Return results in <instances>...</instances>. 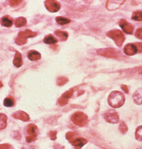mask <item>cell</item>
Masks as SVG:
<instances>
[{
  "label": "cell",
  "instance_id": "83f0119b",
  "mask_svg": "<svg viewBox=\"0 0 142 149\" xmlns=\"http://www.w3.org/2000/svg\"><path fill=\"white\" fill-rule=\"evenodd\" d=\"M76 134L74 132H67V134H66V137H67V140L71 143L73 140H75L76 138Z\"/></svg>",
  "mask_w": 142,
  "mask_h": 149
},
{
  "label": "cell",
  "instance_id": "3957f363",
  "mask_svg": "<svg viewBox=\"0 0 142 149\" xmlns=\"http://www.w3.org/2000/svg\"><path fill=\"white\" fill-rule=\"evenodd\" d=\"M107 36L110 37V38H112L115 41V43L116 44L117 46L118 47L122 46L125 40V37L124 36L123 33L118 30H110L107 33Z\"/></svg>",
  "mask_w": 142,
  "mask_h": 149
},
{
  "label": "cell",
  "instance_id": "ffe728a7",
  "mask_svg": "<svg viewBox=\"0 0 142 149\" xmlns=\"http://www.w3.org/2000/svg\"><path fill=\"white\" fill-rule=\"evenodd\" d=\"M7 120H8L7 116L5 114L0 113V130H2V129H4L6 128Z\"/></svg>",
  "mask_w": 142,
  "mask_h": 149
},
{
  "label": "cell",
  "instance_id": "44dd1931",
  "mask_svg": "<svg viewBox=\"0 0 142 149\" xmlns=\"http://www.w3.org/2000/svg\"><path fill=\"white\" fill-rule=\"evenodd\" d=\"M27 24V20L24 17H19L15 21V25L16 27H22Z\"/></svg>",
  "mask_w": 142,
  "mask_h": 149
},
{
  "label": "cell",
  "instance_id": "e575fe53",
  "mask_svg": "<svg viewBox=\"0 0 142 149\" xmlns=\"http://www.w3.org/2000/svg\"><path fill=\"white\" fill-rule=\"evenodd\" d=\"M121 89H123L124 91H125V92H126V93H128V89H127V87L126 85H122V86H121Z\"/></svg>",
  "mask_w": 142,
  "mask_h": 149
},
{
  "label": "cell",
  "instance_id": "52a82bcc",
  "mask_svg": "<svg viewBox=\"0 0 142 149\" xmlns=\"http://www.w3.org/2000/svg\"><path fill=\"white\" fill-rule=\"evenodd\" d=\"M104 118L105 119V120L107 122L110 123H117L118 122V120H119V117H118V113L113 109L107 111L104 114Z\"/></svg>",
  "mask_w": 142,
  "mask_h": 149
},
{
  "label": "cell",
  "instance_id": "484cf974",
  "mask_svg": "<svg viewBox=\"0 0 142 149\" xmlns=\"http://www.w3.org/2000/svg\"><path fill=\"white\" fill-rule=\"evenodd\" d=\"M136 138L139 141H142V125L139 126L136 129Z\"/></svg>",
  "mask_w": 142,
  "mask_h": 149
},
{
  "label": "cell",
  "instance_id": "f1b7e54d",
  "mask_svg": "<svg viewBox=\"0 0 142 149\" xmlns=\"http://www.w3.org/2000/svg\"><path fill=\"white\" fill-rule=\"evenodd\" d=\"M119 130L121 131V132L122 134H125L127 132V127L126 124L124 122H121V123H120Z\"/></svg>",
  "mask_w": 142,
  "mask_h": 149
},
{
  "label": "cell",
  "instance_id": "7a4b0ae2",
  "mask_svg": "<svg viewBox=\"0 0 142 149\" xmlns=\"http://www.w3.org/2000/svg\"><path fill=\"white\" fill-rule=\"evenodd\" d=\"M36 35V33L31 31L30 30H25L24 31H21L18 34L17 38H16V43L18 45H23L27 43V41L29 38H33Z\"/></svg>",
  "mask_w": 142,
  "mask_h": 149
},
{
  "label": "cell",
  "instance_id": "277c9868",
  "mask_svg": "<svg viewBox=\"0 0 142 149\" xmlns=\"http://www.w3.org/2000/svg\"><path fill=\"white\" fill-rule=\"evenodd\" d=\"M71 120L76 125L83 127L87 123L88 118L87 116L85 113L82 112V111H77L72 115Z\"/></svg>",
  "mask_w": 142,
  "mask_h": 149
},
{
  "label": "cell",
  "instance_id": "603a6c76",
  "mask_svg": "<svg viewBox=\"0 0 142 149\" xmlns=\"http://www.w3.org/2000/svg\"><path fill=\"white\" fill-rule=\"evenodd\" d=\"M56 22H57L59 24H61V25L67 24L71 22V20H70V19L62 17V16H58V17L56 18Z\"/></svg>",
  "mask_w": 142,
  "mask_h": 149
},
{
  "label": "cell",
  "instance_id": "d4e9b609",
  "mask_svg": "<svg viewBox=\"0 0 142 149\" xmlns=\"http://www.w3.org/2000/svg\"><path fill=\"white\" fill-rule=\"evenodd\" d=\"M14 105V100L11 97H7L4 100V106L6 107H11Z\"/></svg>",
  "mask_w": 142,
  "mask_h": 149
},
{
  "label": "cell",
  "instance_id": "ba28073f",
  "mask_svg": "<svg viewBox=\"0 0 142 149\" xmlns=\"http://www.w3.org/2000/svg\"><path fill=\"white\" fill-rule=\"evenodd\" d=\"M45 4L47 9H48L50 12H51V13L57 12L58 10H59V9H60L61 8L60 3L58 2L57 1L48 0V1H45Z\"/></svg>",
  "mask_w": 142,
  "mask_h": 149
},
{
  "label": "cell",
  "instance_id": "7402d4cb",
  "mask_svg": "<svg viewBox=\"0 0 142 149\" xmlns=\"http://www.w3.org/2000/svg\"><path fill=\"white\" fill-rule=\"evenodd\" d=\"M118 1H116V2H112V1H108V2H107V8L108 10H115L117 9V8H118L120 7V5H119L118 4Z\"/></svg>",
  "mask_w": 142,
  "mask_h": 149
},
{
  "label": "cell",
  "instance_id": "d6986e66",
  "mask_svg": "<svg viewBox=\"0 0 142 149\" xmlns=\"http://www.w3.org/2000/svg\"><path fill=\"white\" fill-rule=\"evenodd\" d=\"M55 35L59 37L61 41H66L68 38V33L67 32L62 31V30H56L55 32Z\"/></svg>",
  "mask_w": 142,
  "mask_h": 149
},
{
  "label": "cell",
  "instance_id": "d6a6232c",
  "mask_svg": "<svg viewBox=\"0 0 142 149\" xmlns=\"http://www.w3.org/2000/svg\"><path fill=\"white\" fill-rule=\"evenodd\" d=\"M50 136L52 140H55L56 139V132H50Z\"/></svg>",
  "mask_w": 142,
  "mask_h": 149
},
{
  "label": "cell",
  "instance_id": "cb8c5ba5",
  "mask_svg": "<svg viewBox=\"0 0 142 149\" xmlns=\"http://www.w3.org/2000/svg\"><path fill=\"white\" fill-rule=\"evenodd\" d=\"M132 19L135 21H139L141 22L142 21V11L141 10H138L133 13V16H132Z\"/></svg>",
  "mask_w": 142,
  "mask_h": 149
},
{
  "label": "cell",
  "instance_id": "e0dca14e",
  "mask_svg": "<svg viewBox=\"0 0 142 149\" xmlns=\"http://www.w3.org/2000/svg\"><path fill=\"white\" fill-rule=\"evenodd\" d=\"M44 42L48 45H54V44L57 43L58 39L55 38L53 35L50 34V35L46 36L44 38Z\"/></svg>",
  "mask_w": 142,
  "mask_h": 149
},
{
  "label": "cell",
  "instance_id": "4dcf8cb0",
  "mask_svg": "<svg viewBox=\"0 0 142 149\" xmlns=\"http://www.w3.org/2000/svg\"><path fill=\"white\" fill-rule=\"evenodd\" d=\"M136 36L140 39H142V28H139L136 30Z\"/></svg>",
  "mask_w": 142,
  "mask_h": 149
},
{
  "label": "cell",
  "instance_id": "5b68a950",
  "mask_svg": "<svg viewBox=\"0 0 142 149\" xmlns=\"http://www.w3.org/2000/svg\"><path fill=\"white\" fill-rule=\"evenodd\" d=\"M97 53L100 56L108 58H118L120 55L119 52L113 48H105V49H98Z\"/></svg>",
  "mask_w": 142,
  "mask_h": 149
},
{
  "label": "cell",
  "instance_id": "5bb4252c",
  "mask_svg": "<svg viewBox=\"0 0 142 149\" xmlns=\"http://www.w3.org/2000/svg\"><path fill=\"white\" fill-rule=\"evenodd\" d=\"M133 98L136 104H142V87L138 89L134 92V94L133 95Z\"/></svg>",
  "mask_w": 142,
  "mask_h": 149
},
{
  "label": "cell",
  "instance_id": "4fadbf2b",
  "mask_svg": "<svg viewBox=\"0 0 142 149\" xmlns=\"http://www.w3.org/2000/svg\"><path fill=\"white\" fill-rule=\"evenodd\" d=\"M87 143V140L85 138H76L75 140L71 142V144L74 146L76 149H81V148L83 147L86 143Z\"/></svg>",
  "mask_w": 142,
  "mask_h": 149
},
{
  "label": "cell",
  "instance_id": "9c48e42d",
  "mask_svg": "<svg viewBox=\"0 0 142 149\" xmlns=\"http://www.w3.org/2000/svg\"><path fill=\"white\" fill-rule=\"evenodd\" d=\"M73 89H71L70 90L67 91L66 92H64L62 96H61L60 98L59 99V104L61 106H64L67 103L69 99L71 97V96L73 95Z\"/></svg>",
  "mask_w": 142,
  "mask_h": 149
},
{
  "label": "cell",
  "instance_id": "8992f818",
  "mask_svg": "<svg viewBox=\"0 0 142 149\" xmlns=\"http://www.w3.org/2000/svg\"><path fill=\"white\" fill-rule=\"evenodd\" d=\"M27 134L28 136L26 137V141L27 143H30L31 142H34L36 139L37 134H38V129L34 124H30L27 128Z\"/></svg>",
  "mask_w": 142,
  "mask_h": 149
},
{
  "label": "cell",
  "instance_id": "7c38bea8",
  "mask_svg": "<svg viewBox=\"0 0 142 149\" xmlns=\"http://www.w3.org/2000/svg\"><path fill=\"white\" fill-rule=\"evenodd\" d=\"M13 117L16 119L21 120L22 121H28L30 120V117L26 112L23 111H16L13 114Z\"/></svg>",
  "mask_w": 142,
  "mask_h": 149
},
{
  "label": "cell",
  "instance_id": "6da1fadb",
  "mask_svg": "<svg viewBox=\"0 0 142 149\" xmlns=\"http://www.w3.org/2000/svg\"><path fill=\"white\" fill-rule=\"evenodd\" d=\"M125 97L123 93L118 91H114L110 94L108 97V103L113 108H118L124 105Z\"/></svg>",
  "mask_w": 142,
  "mask_h": 149
},
{
  "label": "cell",
  "instance_id": "9a60e30c",
  "mask_svg": "<svg viewBox=\"0 0 142 149\" xmlns=\"http://www.w3.org/2000/svg\"><path fill=\"white\" fill-rule=\"evenodd\" d=\"M22 57L21 53L18 51L16 52V54H15L14 59H13V64H14L15 67H20L22 66Z\"/></svg>",
  "mask_w": 142,
  "mask_h": 149
},
{
  "label": "cell",
  "instance_id": "2e32d148",
  "mask_svg": "<svg viewBox=\"0 0 142 149\" xmlns=\"http://www.w3.org/2000/svg\"><path fill=\"white\" fill-rule=\"evenodd\" d=\"M27 57L30 61H38L41 58V54L39 52L35 50H31L28 52Z\"/></svg>",
  "mask_w": 142,
  "mask_h": 149
},
{
  "label": "cell",
  "instance_id": "836d02e7",
  "mask_svg": "<svg viewBox=\"0 0 142 149\" xmlns=\"http://www.w3.org/2000/svg\"><path fill=\"white\" fill-rule=\"evenodd\" d=\"M136 47H137L138 49H139V52H142V44L138 43L136 45Z\"/></svg>",
  "mask_w": 142,
  "mask_h": 149
},
{
  "label": "cell",
  "instance_id": "d590c367",
  "mask_svg": "<svg viewBox=\"0 0 142 149\" xmlns=\"http://www.w3.org/2000/svg\"><path fill=\"white\" fill-rule=\"evenodd\" d=\"M2 86H3V84H2V83L0 81V88H2Z\"/></svg>",
  "mask_w": 142,
  "mask_h": 149
},
{
  "label": "cell",
  "instance_id": "ac0fdd59",
  "mask_svg": "<svg viewBox=\"0 0 142 149\" xmlns=\"http://www.w3.org/2000/svg\"><path fill=\"white\" fill-rule=\"evenodd\" d=\"M1 24L2 26L6 27H11L13 24V20L9 16H4L1 19Z\"/></svg>",
  "mask_w": 142,
  "mask_h": 149
},
{
  "label": "cell",
  "instance_id": "8fae6325",
  "mask_svg": "<svg viewBox=\"0 0 142 149\" xmlns=\"http://www.w3.org/2000/svg\"><path fill=\"white\" fill-rule=\"evenodd\" d=\"M125 53L127 56H133V55L136 54V52H138V49L136 46L133 44H128L125 47Z\"/></svg>",
  "mask_w": 142,
  "mask_h": 149
},
{
  "label": "cell",
  "instance_id": "f546056e",
  "mask_svg": "<svg viewBox=\"0 0 142 149\" xmlns=\"http://www.w3.org/2000/svg\"><path fill=\"white\" fill-rule=\"evenodd\" d=\"M22 1H18V0H13V1H10V5H11L12 7H16L18 6L19 4L21 3Z\"/></svg>",
  "mask_w": 142,
  "mask_h": 149
},
{
  "label": "cell",
  "instance_id": "8d00e7d4",
  "mask_svg": "<svg viewBox=\"0 0 142 149\" xmlns=\"http://www.w3.org/2000/svg\"><path fill=\"white\" fill-rule=\"evenodd\" d=\"M141 74H142V72H141Z\"/></svg>",
  "mask_w": 142,
  "mask_h": 149
},
{
  "label": "cell",
  "instance_id": "1f68e13d",
  "mask_svg": "<svg viewBox=\"0 0 142 149\" xmlns=\"http://www.w3.org/2000/svg\"><path fill=\"white\" fill-rule=\"evenodd\" d=\"M0 149H13L12 147L8 144H1L0 145Z\"/></svg>",
  "mask_w": 142,
  "mask_h": 149
},
{
  "label": "cell",
  "instance_id": "30bf717a",
  "mask_svg": "<svg viewBox=\"0 0 142 149\" xmlns=\"http://www.w3.org/2000/svg\"><path fill=\"white\" fill-rule=\"evenodd\" d=\"M120 27L122 28V30L128 34H132L133 32V27L131 24L127 22L125 19H121L119 22Z\"/></svg>",
  "mask_w": 142,
  "mask_h": 149
},
{
  "label": "cell",
  "instance_id": "4316f807",
  "mask_svg": "<svg viewBox=\"0 0 142 149\" xmlns=\"http://www.w3.org/2000/svg\"><path fill=\"white\" fill-rule=\"evenodd\" d=\"M67 81H68V79L67 78H65V77H61V78H58L57 85L58 86H63Z\"/></svg>",
  "mask_w": 142,
  "mask_h": 149
}]
</instances>
